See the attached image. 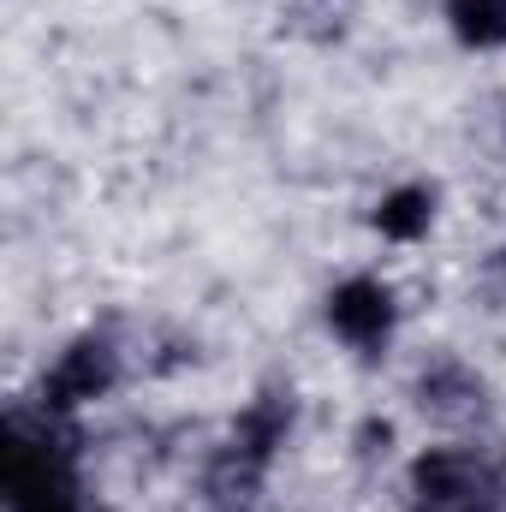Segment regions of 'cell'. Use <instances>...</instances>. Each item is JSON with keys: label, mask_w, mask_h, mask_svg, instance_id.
Instances as JSON below:
<instances>
[{"label": "cell", "mask_w": 506, "mask_h": 512, "mask_svg": "<svg viewBox=\"0 0 506 512\" xmlns=\"http://www.w3.org/2000/svg\"><path fill=\"white\" fill-rule=\"evenodd\" d=\"M453 30L477 48L506 42V0H453Z\"/></svg>", "instance_id": "3"}, {"label": "cell", "mask_w": 506, "mask_h": 512, "mask_svg": "<svg viewBox=\"0 0 506 512\" xmlns=\"http://www.w3.org/2000/svg\"><path fill=\"white\" fill-rule=\"evenodd\" d=\"M328 322H334L352 346H370V340L387 334V322H393V298H387L381 280H346V286L334 292V304H328Z\"/></svg>", "instance_id": "1"}, {"label": "cell", "mask_w": 506, "mask_h": 512, "mask_svg": "<svg viewBox=\"0 0 506 512\" xmlns=\"http://www.w3.org/2000/svg\"><path fill=\"white\" fill-rule=\"evenodd\" d=\"M376 227L387 239H417V233H429V191H393V197L381 203Z\"/></svg>", "instance_id": "4"}, {"label": "cell", "mask_w": 506, "mask_h": 512, "mask_svg": "<svg viewBox=\"0 0 506 512\" xmlns=\"http://www.w3.org/2000/svg\"><path fill=\"white\" fill-rule=\"evenodd\" d=\"M108 387V352L102 346H78L60 370H54V399L60 405H84Z\"/></svg>", "instance_id": "2"}]
</instances>
